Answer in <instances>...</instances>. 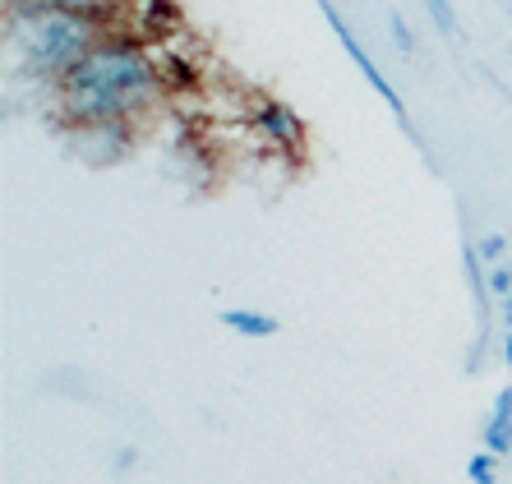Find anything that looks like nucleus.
<instances>
[{
  "label": "nucleus",
  "instance_id": "obj_10",
  "mask_svg": "<svg viewBox=\"0 0 512 484\" xmlns=\"http://www.w3.org/2000/svg\"><path fill=\"white\" fill-rule=\"evenodd\" d=\"M466 480L471 484H499V457L494 452H476L466 461Z\"/></svg>",
  "mask_w": 512,
  "mask_h": 484
},
{
  "label": "nucleus",
  "instance_id": "obj_4",
  "mask_svg": "<svg viewBox=\"0 0 512 484\" xmlns=\"http://www.w3.org/2000/svg\"><path fill=\"white\" fill-rule=\"evenodd\" d=\"M254 130L263 134V143L282 157L305 153V120L296 116V107H286L282 97L259 93L254 97Z\"/></svg>",
  "mask_w": 512,
  "mask_h": 484
},
{
  "label": "nucleus",
  "instance_id": "obj_2",
  "mask_svg": "<svg viewBox=\"0 0 512 484\" xmlns=\"http://www.w3.org/2000/svg\"><path fill=\"white\" fill-rule=\"evenodd\" d=\"M111 37V19H93L60 5H19L5 10V56L28 79H65L88 51Z\"/></svg>",
  "mask_w": 512,
  "mask_h": 484
},
{
  "label": "nucleus",
  "instance_id": "obj_1",
  "mask_svg": "<svg viewBox=\"0 0 512 484\" xmlns=\"http://www.w3.org/2000/svg\"><path fill=\"white\" fill-rule=\"evenodd\" d=\"M56 111L65 130L74 125H134L162 111L167 74L148 51V42H134L130 33L102 37L65 79L51 83Z\"/></svg>",
  "mask_w": 512,
  "mask_h": 484
},
{
  "label": "nucleus",
  "instance_id": "obj_12",
  "mask_svg": "<svg viewBox=\"0 0 512 484\" xmlns=\"http://www.w3.org/2000/svg\"><path fill=\"white\" fill-rule=\"evenodd\" d=\"M489 296H494V300H508L512 296V263L489 268Z\"/></svg>",
  "mask_w": 512,
  "mask_h": 484
},
{
  "label": "nucleus",
  "instance_id": "obj_15",
  "mask_svg": "<svg viewBox=\"0 0 512 484\" xmlns=\"http://www.w3.org/2000/svg\"><path fill=\"white\" fill-rule=\"evenodd\" d=\"M499 314H503V328L512 332V296H508V300H499Z\"/></svg>",
  "mask_w": 512,
  "mask_h": 484
},
{
  "label": "nucleus",
  "instance_id": "obj_5",
  "mask_svg": "<svg viewBox=\"0 0 512 484\" xmlns=\"http://www.w3.org/2000/svg\"><path fill=\"white\" fill-rule=\"evenodd\" d=\"M74 148L84 153V162H116V157H125V148H130L134 139V125H74L70 130Z\"/></svg>",
  "mask_w": 512,
  "mask_h": 484
},
{
  "label": "nucleus",
  "instance_id": "obj_11",
  "mask_svg": "<svg viewBox=\"0 0 512 484\" xmlns=\"http://www.w3.org/2000/svg\"><path fill=\"white\" fill-rule=\"evenodd\" d=\"M476 249H480V259H485V268H499V263L508 259V236H503V231H489V236L476 240Z\"/></svg>",
  "mask_w": 512,
  "mask_h": 484
},
{
  "label": "nucleus",
  "instance_id": "obj_14",
  "mask_svg": "<svg viewBox=\"0 0 512 484\" xmlns=\"http://www.w3.org/2000/svg\"><path fill=\"white\" fill-rule=\"evenodd\" d=\"M134 461H139V457H134V448H120V457H116V471H125V466H134Z\"/></svg>",
  "mask_w": 512,
  "mask_h": 484
},
{
  "label": "nucleus",
  "instance_id": "obj_16",
  "mask_svg": "<svg viewBox=\"0 0 512 484\" xmlns=\"http://www.w3.org/2000/svg\"><path fill=\"white\" fill-rule=\"evenodd\" d=\"M503 360H508V369H512V332L503 337Z\"/></svg>",
  "mask_w": 512,
  "mask_h": 484
},
{
  "label": "nucleus",
  "instance_id": "obj_7",
  "mask_svg": "<svg viewBox=\"0 0 512 484\" xmlns=\"http://www.w3.org/2000/svg\"><path fill=\"white\" fill-rule=\"evenodd\" d=\"M217 319H222V328L240 332V337H254V342L277 332V319H273V314H263V309H222Z\"/></svg>",
  "mask_w": 512,
  "mask_h": 484
},
{
  "label": "nucleus",
  "instance_id": "obj_13",
  "mask_svg": "<svg viewBox=\"0 0 512 484\" xmlns=\"http://www.w3.org/2000/svg\"><path fill=\"white\" fill-rule=\"evenodd\" d=\"M388 24H393V42H397V51H402V56H411V51H416V37H411L406 19H402V14H393Z\"/></svg>",
  "mask_w": 512,
  "mask_h": 484
},
{
  "label": "nucleus",
  "instance_id": "obj_6",
  "mask_svg": "<svg viewBox=\"0 0 512 484\" xmlns=\"http://www.w3.org/2000/svg\"><path fill=\"white\" fill-rule=\"evenodd\" d=\"M485 452H494V457L512 452V388H499V397H494V411L485 420Z\"/></svg>",
  "mask_w": 512,
  "mask_h": 484
},
{
  "label": "nucleus",
  "instance_id": "obj_8",
  "mask_svg": "<svg viewBox=\"0 0 512 484\" xmlns=\"http://www.w3.org/2000/svg\"><path fill=\"white\" fill-rule=\"evenodd\" d=\"M19 5H60V10H79V14H93V19H111L125 0H5V10H19Z\"/></svg>",
  "mask_w": 512,
  "mask_h": 484
},
{
  "label": "nucleus",
  "instance_id": "obj_9",
  "mask_svg": "<svg viewBox=\"0 0 512 484\" xmlns=\"http://www.w3.org/2000/svg\"><path fill=\"white\" fill-rule=\"evenodd\" d=\"M425 14H429V24L439 28L443 37H457V10H453V0H425Z\"/></svg>",
  "mask_w": 512,
  "mask_h": 484
},
{
  "label": "nucleus",
  "instance_id": "obj_3",
  "mask_svg": "<svg viewBox=\"0 0 512 484\" xmlns=\"http://www.w3.org/2000/svg\"><path fill=\"white\" fill-rule=\"evenodd\" d=\"M314 5H319V14H323V19H328V28H333V33H337V42H342V51H346V56H351V65H356V70L365 74V83H370L374 93H379L383 102H388V111H393V116L406 125V102H402V93H397L393 83H388V74H383L379 65H374V56H370V51L360 47V37L351 33V24H346L342 14H337V5H333V0H314Z\"/></svg>",
  "mask_w": 512,
  "mask_h": 484
}]
</instances>
